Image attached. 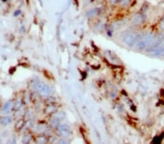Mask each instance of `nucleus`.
<instances>
[{
	"mask_svg": "<svg viewBox=\"0 0 164 144\" xmlns=\"http://www.w3.org/2000/svg\"><path fill=\"white\" fill-rule=\"evenodd\" d=\"M142 37V33L133 31H126L121 34V40L128 47H134Z\"/></svg>",
	"mask_w": 164,
	"mask_h": 144,
	"instance_id": "nucleus-1",
	"label": "nucleus"
},
{
	"mask_svg": "<svg viewBox=\"0 0 164 144\" xmlns=\"http://www.w3.org/2000/svg\"><path fill=\"white\" fill-rule=\"evenodd\" d=\"M59 143H66V141H65V140H63V139H61V140H59Z\"/></svg>",
	"mask_w": 164,
	"mask_h": 144,
	"instance_id": "nucleus-15",
	"label": "nucleus"
},
{
	"mask_svg": "<svg viewBox=\"0 0 164 144\" xmlns=\"http://www.w3.org/2000/svg\"><path fill=\"white\" fill-rule=\"evenodd\" d=\"M12 106H13L12 103H11L10 101H8L7 102V103H5L2 109V113H5V114H8V113H9L11 111V110H12Z\"/></svg>",
	"mask_w": 164,
	"mask_h": 144,
	"instance_id": "nucleus-5",
	"label": "nucleus"
},
{
	"mask_svg": "<svg viewBox=\"0 0 164 144\" xmlns=\"http://www.w3.org/2000/svg\"><path fill=\"white\" fill-rule=\"evenodd\" d=\"M33 87L41 95H49L51 93V89L50 88V87L45 83L41 82V81H35L33 84Z\"/></svg>",
	"mask_w": 164,
	"mask_h": 144,
	"instance_id": "nucleus-2",
	"label": "nucleus"
},
{
	"mask_svg": "<svg viewBox=\"0 0 164 144\" xmlns=\"http://www.w3.org/2000/svg\"><path fill=\"white\" fill-rule=\"evenodd\" d=\"M158 27H159L160 31H161V32H164V15L163 16L162 18L160 20Z\"/></svg>",
	"mask_w": 164,
	"mask_h": 144,
	"instance_id": "nucleus-12",
	"label": "nucleus"
},
{
	"mask_svg": "<svg viewBox=\"0 0 164 144\" xmlns=\"http://www.w3.org/2000/svg\"><path fill=\"white\" fill-rule=\"evenodd\" d=\"M58 134L61 137L66 138L70 135V128L67 125H60L58 127Z\"/></svg>",
	"mask_w": 164,
	"mask_h": 144,
	"instance_id": "nucleus-4",
	"label": "nucleus"
},
{
	"mask_svg": "<svg viewBox=\"0 0 164 144\" xmlns=\"http://www.w3.org/2000/svg\"><path fill=\"white\" fill-rule=\"evenodd\" d=\"M30 140H31V135H27L23 138L21 142H22L23 143H28L30 141Z\"/></svg>",
	"mask_w": 164,
	"mask_h": 144,
	"instance_id": "nucleus-13",
	"label": "nucleus"
},
{
	"mask_svg": "<svg viewBox=\"0 0 164 144\" xmlns=\"http://www.w3.org/2000/svg\"><path fill=\"white\" fill-rule=\"evenodd\" d=\"M147 21V15L142 13H137L132 17L131 23L134 26H139Z\"/></svg>",
	"mask_w": 164,
	"mask_h": 144,
	"instance_id": "nucleus-3",
	"label": "nucleus"
},
{
	"mask_svg": "<svg viewBox=\"0 0 164 144\" xmlns=\"http://www.w3.org/2000/svg\"><path fill=\"white\" fill-rule=\"evenodd\" d=\"M21 102H18V101H17L16 103H15V109H18V108L20 107V106H21Z\"/></svg>",
	"mask_w": 164,
	"mask_h": 144,
	"instance_id": "nucleus-14",
	"label": "nucleus"
},
{
	"mask_svg": "<svg viewBox=\"0 0 164 144\" xmlns=\"http://www.w3.org/2000/svg\"><path fill=\"white\" fill-rule=\"evenodd\" d=\"M50 123H51V125L53 127H58L60 125V119L55 116V117H53V119H52Z\"/></svg>",
	"mask_w": 164,
	"mask_h": 144,
	"instance_id": "nucleus-8",
	"label": "nucleus"
},
{
	"mask_svg": "<svg viewBox=\"0 0 164 144\" xmlns=\"http://www.w3.org/2000/svg\"><path fill=\"white\" fill-rule=\"evenodd\" d=\"M35 141L37 143H46L47 140L46 139L45 137L40 136V137H37V139L35 140Z\"/></svg>",
	"mask_w": 164,
	"mask_h": 144,
	"instance_id": "nucleus-11",
	"label": "nucleus"
},
{
	"mask_svg": "<svg viewBox=\"0 0 164 144\" xmlns=\"http://www.w3.org/2000/svg\"><path fill=\"white\" fill-rule=\"evenodd\" d=\"M13 119L10 116H5L0 118V124L3 126H7L12 122Z\"/></svg>",
	"mask_w": 164,
	"mask_h": 144,
	"instance_id": "nucleus-6",
	"label": "nucleus"
},
{
	"mask_svg": "<svg viewBox=\"0 0 164 144\" xmlns=\"http://www.w3.org/2000/svg\"><path fill=\"white\" fill-rule=\"evenodd\" d=\"M99 13V10L98 8H94L92 9V10H89V11L87 13V16L88 17H94V16L97 15Z\"/></svg>",
	"mask_w": 164,
	"mask_h": 144,
	"instance_id": "nucleus-7",
	"label": "nucleus"
},
{
	"mask_svg": "<svg viewBox=\"0 0 164 144\" xmlns=\"http://www.w3.org/2000/svg\"><path fill=\"white\" fill-rule=\"evenodd\" d=\"M163 43H164V41H163Z\"/></svg>",
	"mask_w": 164,
	"mask_h": 144,
	"instance_id": "nucleus-17",
	"label": "nucleus"
},
{
	"mask_svg": "<svg viewBox=\"0 0 164 144\" xmlns=\"http://www.w3.org/2000/svg\"><path fill=\"white\" fill-rule=\"evenodd\" d=\"M119 3L122 7H128L131 3V0H120Z\"/></svg>",
	"mask_w": 164,
	"mask_h": 144,
	"instance_id": "nucleus-9",
	"label": "nucleus"
},
{
	"mask_svg": "<svg viewBox=\"0 0 164 144\" xmlns=\"http://www.w3.org/2000/svg\"><path fill=\"white\" fill-rule=\"evenodd\" d=\"M56 111V106H53V105H51V106H47V107L46 108V109H45V112L47 113H48V114H50V113H54V112Z\"/></svg>",
	"mask_w": 164,
	"mask_h": 144,
	"instance_id": "nucleus-10",
	"label": "nucleus"
},
{
	"mask_svg": "<svg viewBox=\"0 0 164 144\" xmlns=\"http://www.w3.org/2000/svg\"><path fill=\"white\" fill-rule=\"evenodd\" d=\"M120 0H110V1H111V3H112V4H116L117 2H119Z\"/></svg>",
	"mask_w": 164,
	"mask_h": 144,
	"instance_id": "nucleus-16",
	"label": "nucleus"
}]
</instances>
